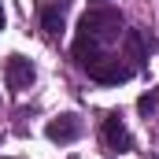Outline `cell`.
Returning <instances> with one entry per match:
<instances>
[{"label":"cell","instance_id":"obj_1","mask_svg":"<svg viewBox=\"0 0 159 159\" xmlns=\"http://www.w3.org/2000/svg\"><path fill=\"white\" fill-rule=\"evenodd\" d=\"M81 34L96 37L100 44H111V41H119L122 34H126V30H122V15L115 11V7L100 4V7H93V11L81 15Z\"/></svg>","mask_w":159,"mask_h":159},{"label":"cell","instance_id":"obj_2","mask_svg":"<svg viewBox=\"0 0 159 159\" xmlns=\"http://www.w3.org/2000/svg\"><path fill=\"white\" fill-rule=\"evenodd\" d=\"M133 63H122V59H115V56H100L93 67H89V78L100 81V85H122V81L133 78Z\"/></svg>","mask_w":159,"mask_h":159},{"label":"cell","instance_id":"obj_3","mask_svg":"<svg viewBox=\"0 0 159 159\" xmlns=\"http://www.w3.org/2000/svg\"><path fill=\"white\" fill-rule=\"evenodd\" d=\"M67 7H70V0H44V4H41V30H44L48 37H59V34H63V26H67Z\"/></svg>","mask_w":159,"mask_h":159},{"label":"cell","instance_id":"obj_4","mask_svg":"<svg viewBox=\"0 0 159 159\" xmlns=\"http://www.w3.org/2000/svg\"><path fill=\"white\" fill-rule=\"evenodd\" d=\"M100 133H104V144L111 152H133V137H129V129H126V122L119 115H107Z\"/></svg>","mask_w":159,"mask_h":159},{"label":"cell","instance_id":"obj_5","mask_svg":"<svg viewBox=\"0 0 159 159\" xmlns=\"http://www.w3.org/2000/svg\"><path fill=\"white\" fill-rule=\"evenodd\" d=\"M44 133H48V141H56V144H70V141L81 137V119L78 115H59V119H52L44 126Z\"/></svg>","mask_w":159,"mask_h":159},{"label":"cell","instance_id":"obj_6","mask_svg":"<svg viewBox=\"0 0 159 159\" xmlns=\"http://www.w3.org/2000/svg\"><path fill=\"white\" fill-rule=\"evenodd\" d=\"M4 74H7V85H11V89H30L34 78H37V70H34V63H30L26 56H7Z\"/></svg>","mask_w":159,"mask_h":159},{"label":"cell","instance_id":"obj_7","mask_svg":"<svg viewBox=\"0 0 159 159\" xmlns=\"http://www.w3.org/2000/svg\"><path fill=\"white\" fill-rule=\"evenodd\" d=\"M100 48H104V44H100L96 37H89V34H78V41H74V59H78L81 67L89 70V67H93V63H96V59L104 56Z\"/></svg>","mask_w":159,"mask_h":159},{"label":"cell","instance_id":"obj_8","mask_svg":"<svg viewBox=\"0 0 159 159\" xmlns=\"http://www.w3.org/2000/svg\"><path fill=\"white\" fill-rule=\"evenodd\" d=\"M122 44H126V59L148 63V41H144L141 30H126V34H122Z\"/></svg>","mask_w":159,"mask_h":159},{"label":"cell","instance_id":"obj_9","mask_svg":"<svg viewBox=\"0 0 159 159\" xmlns=\"http://www.w3.org/2000/svg\"><path fill=\"white\" fill-rule=\"evenodd\" d=\"M156 107H159V93H156V89H152L148 96H141V100H137V111H141L144 119H152V115H156Z\"/></svg>","mask_w":159,"mask_h":159},{"label":"cell","instance_id":"obj_10","mask_svg":"<svg viewBox=\"0 0 159 159\" xmlns=\"http://www.w3.org/2000/svg\"><path fill=\"white\" fill-rule=\"evenodd\" d=\"M0 30H4V7H0Z\"/></svg>","mask_w":159,"mask_h":159},{"label":"cell","instance_id":"obj_11","mask_svg":"<svg viewBox=\"0 0 159 159\" xmlns=\"http://www.w3.org/2000/svg\"><path fill=\"white\" fill-rule=\"evenodd\" d=\"M93 4H96V7H100V4H107V0H93Z\"/></svg>","mask_w":159,"mask_h":159}]
</instances>
